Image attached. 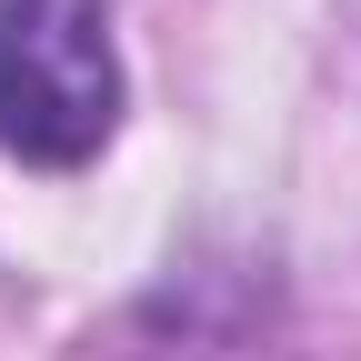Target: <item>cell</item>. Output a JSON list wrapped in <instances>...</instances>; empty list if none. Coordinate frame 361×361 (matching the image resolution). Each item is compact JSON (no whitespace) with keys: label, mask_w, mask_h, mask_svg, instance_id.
<instances>
[{"label":"cell","mask_w":361,"mask_h":361,"mask_svg":"<svg viewBox=\"0 0 361 361\" xmlns=\"http://www.w3.org/2000/svg\"><path fill=\"white\" fill-rule=\"evenodd\" d=\"M121 121L111 0H0V151L71 171Z\"/></svg>","instance_id":"1"}]
</instances>
